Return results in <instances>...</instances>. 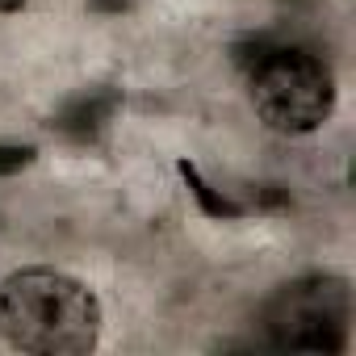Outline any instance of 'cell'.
I'll return each instance as SVG.
<instances>
[{
  "instance_id": "1",
  "label": "cell",
  "mask_w": 356,
  "mask_h": 356,
  "mask_svg": "<svg viewBox=\"0 0 356 356\" xmlns=\"http://www.w3.org/2000/svg\"><path fill=\"white\" fill-rule=\"evenodd\" d=\"M0 335L34 356H84L101 339V302L67 273L22 268L0 281Z\"/></svg>"
},
{
  "instance_id": "2",
  "label": "cell",
  "mask_w": 356,
  "mask_h": 356,
  "mask_svg": "<svg viewBox=\"0 0 356 356\" xmlns=\"http://www.w3.org/2000/svg\"><path fill=\"white\" fill-rule=\"evenodd\" d=\"M260 122L277 134H310L335 109V76L323 55L298 42H256L243 55Z\"/></svg>"
},
{
  "instance_id": "3",
  "label": "cell",
  "mask_w": 356,
  "mask_h": 356,
  "mask_svg": "<svg viewBox=\"0 0 356 356\" xmlns=\"http://www.w3.org/2000/svg\"><path fill=\"white\" fill-rule=\"evenodd\" d=\"M352 327V289L343 277H298L264 306V331L285 352H343Z\"/></svg>"
},
{
  "instance_id": "4",
  "label": "cell",
  "mask_w": 356,
  "mask_h": 356,
  "mask_svg": "<svg viewBox=\"0 0 356 356\" xmlns=\"http://www.w3.org/2000/svg\"><path fill=\"white\" fill-rule=\"evenodd\" d=\"M122 109V92L113 84H92V88H80L76 97H67L55 118H51V130L63 134L67 143H92L105 134V126L118 118Z\"/></svg>"
},
{
  "instance_id": "5",
  "label": "cell",
  "mask_w": 356,
  "mask_h": 356,
  "mask_svg": "<svg viewBox=\"0 0 356 356\" xmlns=\"http://www.w3.org/2000/svg\"><path fill=\"white\" fill-rule=\"evenodd\" d=\"M176 172H181V181L189 185V193H193V202H197V210H202L206 218L231 222V218H243V214H248V206H239L235 197H227L222 189H214V185L206 181L202 168H197L193 159H181V163H176Z\"/></svg>"
},
{
  "instance_id": "6",
  "label": "cell",
  "mask_w": 356,
  "mask_h": 356,
  "mask_svg": "<svg viewBox=\"0 0 356 356\" xmlns=\"http://www.w3.org/2000/svg\"><path fill=\"white\" fill-rule=\"evenodd\" d=\"M38 159V151L30 143H0V176H17Z\"/></svg>"
},
{
  "instance_id": "7",
  "label": "cell",
  "mask_w": 356,
  "mask_h": 356,
  "mask_svg": "<svg viewBox=\"0 0 356 356\" xmlns=\"http://www.w3.org/2000/svg\"><path fill=\"white\" fill-rule=\"evenodd\" d=\"M30 0H0V13H22Z\"/></svg>"
},
{
  "instance_id": "8",
  "label": "cell",
  "mask_w": 356,
  "mask_h": 356,
  "mask_svg": "<svg viewBox=\"0 0 356 356\" xmlns=\"http://www.w3.org/2000/svg\"><path fill=\"white\" fill-rule=\"evenodd\" d=\"M126 5H130V0H92V9H113V13L126 9Z\"/></svg>"
}]
</instances>
